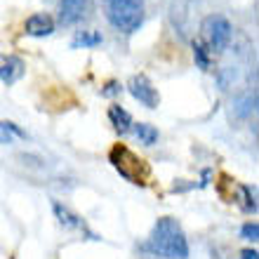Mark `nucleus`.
<instances>
[{"instance_id":"f257e3e1","label":"nucleus","mask_w":259,"mask_h":259,"mask_svg":"<svg viewBox=\"0 0 259 259\" xmlns=\"http://www.w3.org/2000/svg\"><path fill=\"white\" fill-rule=\"evenodd\" d=\"M149 250L165 259H186L189 257V240L184 229L172 217L158 219L149 238Z\"/></svg>"},{"instance_id":"f03ea898","label":"nucleus","mask_w":259,"mask_h":259,"mask_svg":"<svg viewBox=\"0 0 259 259\" xmlns=\"http://www.w3.org/2000/svg\"><path fill=\"white\" fill-rule=\"evenodd\" d=\"M104 14L120 33H135L144 24V0H104Z\"/></svg>"},{"instance_id":"7ed1b4c3","label":"nucleus","mask_w":259,"mask_h":259,"mask_svg":"<svg viewBox=\"0 0 259 259\" xmlns=\"http://www.w3.org/2000/svg\"><path fill=\"white\" fill-rule=\"evenodd\" d=\"M200 31H203V38L205 42L210 45V50L214 52H224L231 42V35H233V26L231 21L222 17V14H210L205 17L203 24H200Z\"/></svg>"},{"instance_id":"20e7f679","label":"nucleus","mask_w":259,"mask_h":259,"mask_svg":"<svg viewBox=\"0 0 259 259\" xmlns=\"http://www.w3.org/2000/svg\"><path fill=\"white\" fill-rule=\"evenodd\" d=\"M111 163H113V167H116L127 182H132V184H144V179L149 175V167L144 165L142 158H137L135 153L130 149H125V146H116V149L111 151Z\"/></svg>"},{"instance_id":"39448f33","label":"nucleus","mask_w":259,"mask_h":259,"mask_svg":"<svg viewBox=\"0 0 259 259\" xmlns=\"http://www.w3.org/2000/svg\"><path fill=\"white\" fill-rule=\"evenodd\" d=\"M95 0H59V24L62 26H78L90 19Z\"/></svg>"},{"instance_id":"423d86ee","label":"nucleus","mask_w":259,"mask_h":259,"mask_svg":"<svg viewBox=\"0 0 259 259\" xmlns=\"http://www.w3.org/2000/svg\"><path fill=\"white\" fill-rule=\"evenodd\" d=\"M127 90L130 95L135 97L139 104H144L146 109H156L158 104H160V95H158V90L153 88V82L146 78V75H132L127 82Z\"/></svg>"},{"instance_id":"0eeeda50","label":"nucleus","mask_w":259,"mask_h":259,"mask_svg":"<svg viewBox=\"0 0 259 259\" xmlns=\"http://www.w3.org/2000/svg\"><path fill=\"white\" fill-rule=\"evenodd\" d=\"M26 71L24 59H19L17 55H0V80L5 85H14Z\"/></svg>"},{"instance_id":"6e6552de","label":"nucleus","mask_w":259,"mask_h":259,"mask_svg":"<svg viewBox=\"0 0 259 259\" xmlns=\"http://www.w3.org/2000/svg\"><path fill=\"white\" fill-rule=\"evenodd\" d=\"M24 33L26 35H33V38H45V35H52L55 33V19L45 12H38V14H31L24 24Z\"/></svg>"},{"instance_id":"1a4fd4ad","label":"nucleus","mask_w":259,"mask_h":259,"mask_svg":"<svg viewBox=\"0 0 259 259\" xmlns=\"http://www.w3.org/2000/svg\"><path fill=\"white\" fill-rule=\"evenodd\" d=\"M109 118H111V123H113V127H116L120 135H127L130 130H132V125H135L132 116H130L123 106H111V109H109Z\"/></svg>"},{"instance_id":"9d476101","label":"nucleus","mask_w":259,"mask_h":259,"mask_svg":"<svg viewBox=\"0 0 259 259\" xmlns=\"http://www.w3.org/2000/svg\"><path fill=\"white\" fill-rule=\"evenodd\" d=\"M55 214H57V219H59V224H62L64 229H85V224L80 222V217L73 214L66 205L55 203Z\"/></svg>"},{"instance_id":"9b49d317","label":"nucleus","mask_w":259,"mask_h":259,"mask_svg":"<svg viewBox=\"0 0 259 259\" xmlns=\"http://www.w3.org/2000/svg\"><path fill=\"white\" fill-rule=\"evenodd\" d=\"M104 38L102 33H97V31H78L73 40H71V48L78 50V48H97V45H102Z\"/></svg>"},{"instance_id":"f8f14e48","label":"nucleus","mask_w":259,"mask_h":259,"mask_svg":"<svg viewBox=\"0 0 259 259\" xmlns=\"http://www.w3.org/2000/svg\"><path fill=\"white\" fill-rule=\"evenodd\" d=\"M132 130H135V137L139 139V144H144V146H153V144L158 142V130L153 127V125L135 123L132 125Z\"/></svg>"},{"instance_id":"ddd939ff","label":"nucleus","mask_w":259,"mask_h":259,"mask_svg":"<svg viewBox=\"0 0 259 259\" xmlns=\"http://www.w3.org/2000/svg\"><path fill=\"white\" fill-rule=\"evenodd\" d=\"M14 137H24L26 139V132H21L14 123H0V144H12Z\"/></svg>"},{"instance_id":"4468645a","label":"nucleus","mask_w":259,"mask_h":259,"mask_svg":"<svg viewBox=\"0 0 259 259\" xmlns=\"http://www.w3.org/2000/svg\"><path fill=\"white\" fill-rule=\"evenodd\" d=\"M254 104H257V97L254 95L240 97L238 102H236V113H238L240 118H247L250 113H254Z\"/></svg>"},{"instance_id":"2eb2a0df","label":"nucleus","mask_w":259,"mask_h":259,"mask_svg":"<svg viewBox=\"0 0 259 259\" xmlns=\"http://www.w3.org/2000/svg\"><path fill=\"white\" fill-rule=\"evenodd\" d=\"M193 57H196V64L203 71H210V57H207V48H205L200 40L193 42Z\"/></svg>"},{"instance_id":"dca6fc26","label":"nucleus","mask_w":259,"mask_h":259,"mask_svg":"<svg viewBox=\"0 0 259 259\" xmlns=\"http://www.w3.org/2000/svg\"><path fill=\"white\" fill-rule=\"evenodd\" d=\"M240 233H243V238H245V240H252V243H257V238H259V226H257V222H247V224H243Z\"/></svg>"},{"instance_id":"f3484780","label":"nucleus","mask_w":259,"mask_h":259,"mask_svg":"<svg viewBox=\"0 0 259 259\" xmlns=\"http://www.w3.org/2000/svg\"><path fill=\"white\" fill-rule=\"evenodd\" d=\"M231 80H236V68L226 66L222 73H219V85H222V90H226L229 85H231Z\"/></svg>"},{"instance_id":"a211bd4d","label":"nucleus","mask_w":259,"mask_h":259,"mask_svg":"<svg viewBox=\"0 0 259 259\" xmlns=\"http://www.w3.org/2000/svg\"><path fill=\"white\" fill-rule=\"evenodd\" d=\"M120 90H123V88H120V82H116V80H111V82H109V85H106V88H104V90H102V95H104V97H116V95H118V92H120Z\"/></svg>"},{"instance_id":"6ab92c4d","label":"nucleus","mask_w":259,"mask_h":259,"mask_svg":"<svg viewBox=\"0 0 259 259\" xmlns=\"http://www.w3.org/2000/svg\"><path fill=\"white\" fill-rule=\"evenodd\" d=\"M240 257H243V259H257L259 254H257V250H243V252H240Z\"/></svg>"}]
</instances>
